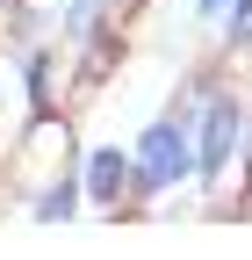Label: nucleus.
<instances>
[{
	"label": "nucleus",
	"mask_w": 252,
	"mask_h": 260,
	"mask_svg": "<svg viewBox=\"0 0 252 260\" xmlns=\"http://www.w3.org/2000/svg\"><path fill=\"white\" fill-rule=\"evenodd\" d=\"M180 174H195V138H187L180 123H151L137 138V188H173Z\"/></svg>",
	"instance_id": "f257e3e1"
},
{
	"label": "nucleus",
	"mask_w": 252,
	"mask_h": 260,
	"mask_svg": "<svg viewBox=\"0 0 252 260\" xmlns=\"http://www.w3.org/2000/svg\"><path fill=\"white\" fill-rule=\"evenodd\" d=\"M238 138H245V116H238V102H209V116H202V152H195V174L216 188L231 174V152H238Z\"/></svg>",
	"instance_id": "f03ea898"
},
{
	"label": "nucleus",
	"mask_w": 252,
	"mask_h": 260,
	"mask_svg": "<svg viewBox=\"0 0 252 260\" xmlns=\"http://www.w3.org/2000/svg\"><path fill=\"white\" fill-rule=\"evenodd\" d=\"M122 188H137V167H122V152H94V167H87V203L122 210Z\"/></svg>",
	"instance_id": "7ed1b4c3"
},
{
	"label": "nucleus",
	"mask_w": 252,
	"mask_h": 260,
	"mask_svg": "<svg viewBox=\"0 0 252 260\" xmlns=\"http://www.w3.org/2000/svg\"><path fill=\"white\" fill-rule=\"evenodd\" d=\"M36 217H44V224H58V217H72V181H51V188L36 195Z\"/></svg>",
	"instance_id": "20e7f679"
},
{
	"label": "nucleus",
	"mask_w": 252,
	"mask_h": 260,
	"mask_svg": "<svg viewBox=\"0 0 252 260\" xmlns=\"http://www.w3.org/2000/svg\"><path fill=\"white\" fill-rule=\"evenodd\" d=\"M231 37L252 44V0H238V8H231Z\"/></svg>",
	"instance_id": "39448f33"
},
{
	"label": "nucleus",
	"mask_w": 252,
	"mask_h": 260,
	"mask_svg": "<svg viewBox=\"0 0 252 260\" xmlns=\"http://www.w3.org/2000/svg\"><path fill=\"white\" fill-rule=\"evenodd\" d=\"M216 8H231V0H202V15H216Z\"/></svg>",
	"instance_id": "423d86ee"
},
{
	"label": "nucleus",
	"mask_w": 252,
	"mask_h": 260,
	"mask_svg": "<svg viewBox=\"0 0 252 260\" xmlns=\"http://www.w3.org/2000/svg\"><path fill=\"white\" fill-rule=\"evenodd\" d=\"M72 8H87V0H72Z\"/></svg>",
	"instance_id": "0eeeda50"
}]
</instances>
